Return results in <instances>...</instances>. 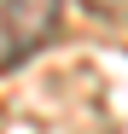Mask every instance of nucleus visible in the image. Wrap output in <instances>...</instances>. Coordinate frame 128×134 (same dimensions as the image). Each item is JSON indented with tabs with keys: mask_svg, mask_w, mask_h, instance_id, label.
<instances>
[{
	"mask_svg": "<svg viewBox=\"0 0 128 134\" xmlns=\"http://www.w3.org/2000/svg\"><path fill=\"white\" fill-rule=\"evenodd\" d=\"M58 29V0H0V76L35 58Z\"/></svg>",
	"mask_w": 128,
	"mask_h": 134,
	"instance_id": "obj_1",
	"label": "nucleus"
},
{
	"mask_svg": "<svg viewBox=\"0 0 128 134\" xmlns=\"http://www.w3.org/2000/svg\"><path fill=\"white\" fill-rule=\"evenodd\" d=\"M88 6H105V0H88Z\"/></svg>",
	"mask_w": 128,
	"mask_h": 134,
	"instance_id": "obj_2",
	"label": "nucleus"
}]
</instances>
